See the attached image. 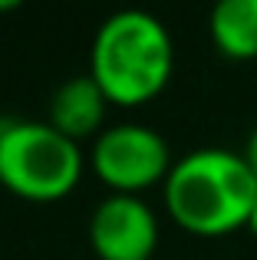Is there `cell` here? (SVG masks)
Here are the masks:
<instances>
[{
  "mask_svg": "<svg viewBox=\"0 0 257 260\" xmlns=\"http://www.w3.org/2000/svg\"><path fill=\"white\" fill-rule=\"evenodd\" d=\"M257 204V178L244 155L195 148L165 178V208L178 228L198 237H221L247 228Z\"/></svg>",
  "mask_w": 257,
  "mask_h": 260,
  "instance_id": "obj_1",
  "label": "cell"
},
{
  "mask_svg": "<svg viewBox=\"0 0 257 260\" xmlns=\"http://www.w3.org/2000/svg\"><path fill=\"white\" fill-rule=\"evenodd\" d=\"M175 43L148 10H116L99 23L89 53V76L112 106H142L168 86Z\"/></svg>",
  "mask_w": 257,
  "mask_h": 260,
  "instance_id": "obj_2",
  "label": "cell"
},
{
  "mask_svg": "<svg viewBox=\"0 0 257 260\" xmlns=\"http://www.w3.org/2000/svg\"><path fill=\"white\" fill-rule=\"evenodd\" d=\"M83 148L50 122H0V184L26 201H59L83 178Z\"/></svg>",
  "mask_w": 257,
  "mask_h": 260,
  "instance_id": "obj_3",
  "label": "cell"
},
{
  "mask_svg": "<svg viewBox=\"0 0 257 260\" xmlns=\"http://www.w3.org/2000/svg\"><path fill=\"white\" fill-rule=\"evenodd\" d=\"M89 165L112 194H142L155 184H165L175 158L158 128L119 122L106 125L92 139Z\"/></svg>",
  "mask_w": 257,
  "mask_h": 260,
  "instance_id": "obj_4",
  "label": "cell"
},
{
  "mask_svg": "<svg viewBox=\"0 0 257 260\" xmlns=\"http://www.w3.org/2000/svg\"><path fill=\"white\" fill-rule=\"evenodd\" d=\"M89 244L99 260H152L158 217L139 194H109L89 217Z\"/></svg>",
  "mask_w": 257,
  "mask_h": 260,
  "instance_id": "obj_5",
  "label": "cell"
},
{
  "mask_svg": "<svg viewBox=\"0 0 257 260\" xmlns=\"http://www.w3.org/2000/svg\"><path fill=\"white\" fill-rule=\"evenodd\" d=\"M109 106L112 102L106 99V92L99 89V83L89 73L86 76H70L66 83H59L53 89L46 122L73 142L96 139L106 128L103 122H106V109Z\"/></svg>",
  "mask_w": 257,
  "mask_h": 260,
  "instance_id": "obj_6",
  "label": "cell"
},
{
  "mask_svg": "<svg viewBox=\"0 0 257 260\" xmlns=\"http://www.w3.org/2000/svg\"><path fill=\"white\" fill-rule=\"evenodd\" d=\"M208 33L224 59H257V0H221L211 10Z\"/></svg>",
  "mask_w": 257,
  "mask_h": 260,
  "instance_id": "obj_7",
  "label": "cell"
},
{
  "mask_svg": "<svg viewBox=\"0 0 257 260\" xmlns=\"http://www.w3.org/2000/svg\"><path fill=\"white\" fill-rule=\"evenodd\" d=\"M244 161L251 165V172H254V178H257V125H254V132L247 135V145H244Z\"/></svg>",
  "mask_w": 257,
  "mask_h": 260,
  "instance_id": "obj_8",
  "label": "cell"
},
{
  "mask_svg": "<svg viewBox=\"0 0 257 260\" xmlns=\"http://www.w3.org/2000/svg\"><path fill=\"white\" fill-rule=\"evenodd\" d=\"M247 231L257 237V204H254V211H251V221H247Z\"/></svg>",
  "mask_w": 257,
  "mask_h": 260,
  "instance_id": "obj_9",
  "label": "cell"
}]
</instances>
